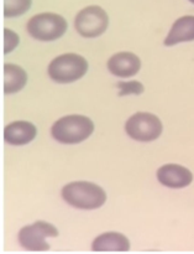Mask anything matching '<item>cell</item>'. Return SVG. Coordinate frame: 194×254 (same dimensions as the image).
I'll return each instance as SVG.
<instances>
[{"mask_svg": "<svg viewBox=\"0 0 194 254\" xmlns=\"http://www.w3.org/2000/svg\"><path fill=\"white\" fill-rule=\"evenodd\" d=\"M64 202L78 210H98L106 202V192L103 188L91 181H73L61 190Z\"/></svg>", "mask_w": 194, "mask_h": 254, "instance_id": "cell-1", "label": "cell"}, {"mask_svg": "<svg viewBox=\"0 0 194 254\" xmlns=\"http://www.w3.org/2000/svg\"><path fill=\"white\" fill-rule=\"evenodd\" d=\"M94 131L91 118L82 114H69L59 118L51 127V135L64 145H76L87 140Z\"/></svg>", "mask_w": 194, "mask_h": 254, "instance_id": "cell-2", "label": "cell"}, {"mask_svg": "<svg viewBox=\"0 0 194 254\" xmlns=\"http://www.w3.org/2000/svg\"><path fill=\"white\" fill-rule=\"evenodd\" d=\"M88 61L78 54H63L54 57L47 67L49 78L56 83L68 84L86 76Z\"/></svg>", "mask_w": 194, "mask_h": 254, "instance_id": "cell-3", "label": "cell"}, {"mask_svg": "<svg viewBox=\"0 0 194 254\" xmlns=\"http://www.w3.org/2000/svg\"><path fill=\"white\" fill-rule=\"evenodd\" d=\"M68 29L67 20L56 12H41L30 17L26 31L32 39L39 41H54L66 34Z\"/></svg>", "mask_w": 194, "mask_h": 254, "instance_id": "cell-4", "label": "cell"}, {"mask_svg": "<svg viewBox=\"0 0 194 254\" xmlns=\"http://www.w3.org/2000/svg\"><path fill=\"white\" fill-rule=\"evenodd\" d=\"M125 131L134 140L150 143L162 135L163 124L156 114L138 112L126 121Z\"/></svg>", "mask_w": 194, "mask_h": 254, "instance_id": "cell-5", "label": "cell"}, {"mask_svg": "<svg viewBox=\"0 0 194 254\" xmlns=\"http://www.w3.org/2000/svg\"><path fill=\"white\" fill-rule=\"evenodd\" d=\"M74 29L84 39L101 36L109 26L108 12L99 5H89L79 10L74 17Z\"/></svg>", "mask_w": 194, "mask_h": 254, "instance_id": "cell-6", "label": "cell"}, {"mask_svg": "<svg viewBox=\"0 0 194 254\" xmlns=\"http://www.w3.org/2000/svg\"><path fill=\"white\" fill-rule=\"evenodd\" d=\"M57 236H58V230L52 223L46 222V221H36L19 231L17 241L25 251L44 252V251L49 250L47 238H54Z\"/></svg>", "mask_w": 194, "mask_h": 254, "instance_id": "cell-7", "label": "cell"}, {"mask_svg": "<svg viewBox=\"0 0 194 254\" xmlns=\"http://www.w3.org/2000/svg\"><path fill=\"white\" fill-rule=\"evenodd\" d=\"M158 183L168 189H185L193 183V174L190 169L180 164H166L156 173Z\"/></svg>", "mask_w": 194, "mask_h": 254, "instance_id": "cell-8", "label": "cell"}, {"mask_svg": "<svg viewBox=\"0 0 194 254\" xmlns=\"http://www.w3.org/2000/svg\"><path fill=\"white\" fill-rule=\"evenodd\" d=\"M109 72L119 78H130L141 69V60L134 52L121 51L110 56L106 62Z\"/></svg>", "mask_w": 194, "mask_h": 254, "instance_id": "cell-9", "label": "cell"}, {"mask_svg": "<svg viewBox=\"0 0 194 254\" xmlns=\"http://www.w3.org/2000/svg\"><path fill=\"white\" fill-rule=\"evenodd\" d=\"M37 135V128L27 121H15L4 128V140L9 145L22 146L31 143Z\"/></svg>", "mask_w": 194, "mask_h": 254, "instance_id": "cell-10", "label": "cell"}, {"mask_svg": "<svg viewBox=\"0 0 194 254\" xmlns=\"http://www.w3.org/2000/svg\"><path fill=\"white\" fill-rule=\"evenodd\" d=\"M190 41H194V15H185L173 22L163 44L170 47Z\"/></svg>", "mask_w": 194, "mask_h": 254, "instance_id": "cell-11", "label": "cell"}, {"mask_svg": "<svg viewBox=\"0 0 194 254\" xmlns=\"http://www.w3.org/2000/svg\"><path fill=\"white\" fill-rule=\"evenodd\" d=\"M130 248L129 238L120 232L101 233L92 242V251L94 252H128Z\"/></svg>", "mask_w": 194, "mask_h": 254, "instance_id": "cell-12", "label": "cell"}, {"mask_svg": "<svg viewBox=\"0 0 194 254\" xmlns=\"http://www.w3.org/2000/svg\"><path fill=\"white\" fill-rule=\"evenodd\" d=\"M27 83V73L22 67L14 64H4V93L5 96L17 93Z\"/></svg>", "mask_w": 194, "mask_h": 254, "instance_id": "cell-13", "label": "cell"}, {"mask_svg": "<svg viewBox=\"0 0 194 254\" xmlns=\"http://www.w3.org/2000/svg\"><path fill=\"white\" fill-rule=\"evenodd\" d=\"M32 0H4V16L19 17L30 10Z\"/></svg>", "mask_w": 194, "mask_h": 254, "instance_id": "cell-14", "label": "cell"}, {"mask_svg": "<svg viewBox=\"0 0 194 254\" xmlns=\"http://www.w3.org/2000/svg\"><path fill=\"white\" fill-rule=\"evenodd\" d=\"M19 35L10 29H4V54L7 55L19 46Z\"/></svg>", "mask_w": 194, "mask_h": 254, "instance_id": "cell-15", "label": "cell"}, {"mask_svg": "<svg viewBox=\"0 0 194 254\" xmlns=\"http://www.w3.org/2000/svg\"><path fill=\"white\" fill-rule=\"evenodd\" d=\"M188 1H191V2H192V4H194V0H188Z\"/></svg>", "mask_w": 194, "mask_h": 254, "instance_id": "cell-16", "label": "cell"}]
</instances>
